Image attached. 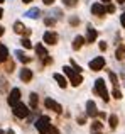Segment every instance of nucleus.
<instances>
[{
  "mask_svg": "<svg viewBox=\"0 0 125 134\" xmlns=\"http://www.w3.org/2000/svg\"><path fill=\"white\" fill-rule=\"evenodd\" d=\"M103 66H105V59H103L102 56H98V58H95V59L90 61V70H93V71H98V70H102Z\"/></svg>",
  "mask_w": 125,
  "mask_h": 134,
  "instance_id": "nucleus-5",
  "label": "nucleus"
},
{
  "mask_svg": "<svg viewBox=\"0 0 125 134\" xmlns=\"http://www.w3.org/2000/svg\"><path fill=\"white\" fill-rule=\"evenodd\" d=\"M71 66H73V70H74V71H78V73H81V68H79L78 65H76L74 61H71Z\"/></svg>",
  "mask_w": 125,
  "mask_h": 134,
  "instance_id": "nucleus-28",
  "label": "nucleus"
},
{
  "mask_svg": "<svg viewBox=\"0 0 125 134\" xmlns=\"http://www.w3.org/2000/svg\"><path fill=\"white\" fill-rule=\"evenodd\" d=\"M49 127H51V121H49V117H47V115H41V117L36 121V129L41 134H47Z\"/></svg>",
  "mask_w": 125,
  "mask_h": 134,
  "instance_id": "nucleus-2",
  "label": "nucleus"
},
{
  "mask_svg": "<svg viewBox=\"0 0 125 134\" xmlns=\"http://www.w3.org/2000/svg\"><path fill=\"white\" fill-rule=\"evenodd\" d=\"M15 56H17V59H19L20 63H29L30 61V58H29V56H26V53H24V51H15Z\"/></svg>",
  "mask_w": 125,
  "mask_h": 134,
  "instance_id": "nucleus-18",
  "label": "nucleus"
},
{
  "mask_svg": "<svg viewBox=\"0 0 125 134\" xmlns=\"http://www.w3.org/2000/svg\"><path fill=\"white\" fill-rule=\"evenodd\" d=\"M19 76H20V80H22V82H30V80H32V71H30L29 68H22Z\"/></svg>",
  "mask_w": 125,
  "mask_h": 134,
  "instance_id": "nucleus-12",
  "label": "nucleus"
},
{
  "mask_svg": "<svg viewBox=\"0 0 125 134\" xmlns=\"http://www.w3.org/2000/svg\"><path fill=\"white\" fill-rule=\"evenodd\" d=\"M54 80L58 82V85L61 87V88H66V85H68V82H66V78L63 75H59V73H54Z\"/></svg>",
  "mask_w": 125,
  "mask_h": 134,
  "instance_id": "nucleus-17",
  "label": "nucleus"
},
{
  "mask_svg": "<svg viewBox=\"0 0 125 134\" xmlns=\"http://www.w3.org/2000/svg\"><path fill=\"white\" fill-rule=\"evenodd\" d=\"M47 134H59V131H58L56 127H53V126H51V127H49V131H47Z\"/></svg>",
  "mask_w": 125,
  "mask_h": 134,
  "instance_id": "nucleus-29",
  "label": "nucleus"
},
{
  "mask_svg": "<svg viewBox=\"0 0 125 134\" xmlns=\"http://www.w3.org/2000/svg\"><path fill=\"white\" fill-rule=\"evenodd\" d=\"M0 134H5V132H3V131H2V129H0Z\"/></svg>",
  "mask_w": 125,
  "mask_h": 134,
  "instance_id": "nucleus-40",
  "label": "nucleus"
},
{
  "mask_svg": "<svg viewBox=\"0 0 125 134\" xmlns=\"http://www.w3.org/2000/svg\"><path fill=\"white\" fill-rule=\"evenodd\" d=\"M120 24H122V26L125 27V12L122 14V15H120Z\"/></svg>",
  "mask_w": 125,
  "mask_h": 134,
  "instance_id": "nucleus-30",
  "label": "nucleus"
},
{
  "mask_svg": "<svg viewBox=\"0 0 125 134\" xmlns=\"http://www.w3.org/2000/svg\"><path fill=\"white\" fill-rule=\"evenodd\" d=\"M14 115L15 117H19V119H24V117H27L29 115V109H27V105L26 104H15L14 105Z\"/></svg>",
  "mask_w": 125,
  "mask_h": 134,
  "instance_id": "nucleus-4",
  "label": "nucleus"
},
{
  "mask_svg": "<svg viewBox=\"0 0 125 134\" xmlns=\"http://www.w3.org/2000/svg\"><path fill=\"white\" fill-rule=\"evenodd\" d=\"M36 53H37V56H39L41 59H44V63H51V58L47 56V49L44 48L42 44H37L36 46Z\"/></svg>",
  "mask_w": 125,
  "mask_h": 134,
  "instance_id": "nucleus-7",
  "label": "nucleus"
},
{
  "mask_svg": "<svg viewBox=\"0 0 125 134\" xmlns=\"http://www.w3.org/2000/svg\"><path fill=\"white\" fill-rule=\"evenodd\" d=\"M44 43H47V44H56L58 43V34L56 32H53V31H47V32H44Z\"/></svg>",
  "mask_w": 125,
  "mask_h": 134,
  "instance_id": "nucleus-10",
  "label": "nucleus"
},
{
  "mask_svg": "<svg viewBox=\"0 0 125 134\" xmlns=\"http://www.w3.org/2000/svg\"><path fill=\"white\" fill-rule=\"evenodd\" d=\"M14 31H15L17 34H24V36H26V37H27V36H29V34H30V29H27V27L24 26L22 22H19V20H17L15 24H14Z\"/></svg>",
  "mask_w": 125,
  "mask_h": 134,
  "instance_id": "nucleus-9",
  "label": "nucleus"
},
{
  "mask_svg": "<svg viewBox=\"0 0 125 134\" xmlns=\"http://www.w3.org/2000/svg\"><path fill=\"white\" fill-rule=\"evenodd\" d=\"M107 12H110V14L115 12V7H113V5H108V7H107Z\"/></svg>",
  "mask_w": 125,
  "mask_h": 134,
  "instance_id": "nucleus-31",
  "label": "nucleus"
},
{
  "mask_svg": "<svg viewBox=\"0 0 125 134\" xmlns=\"http://www.w3.org/2000/svg\"><path fill=\"white\" fill-rule=\"evenodd\" d=\"M0 3H3V0H0Z\"/></svg>",
  "mask_w": 125,
  "mask_h": 134,
  "instance_id": "nucleus-41",
  "label": "nucleus"
},
{
  "mask_svg": "<svg viewBox=\"0 0 125 134\" xmlns=\"http://www.w3.org/2000/svg\"><path fill=\"white\" fill-rule=\"evenodd\" d=\"M20 43H22V46H24V48H26V49H29V48H32V44H30V41H29V39H27V37H24V39H22V41H20Z\"/></svg>",
  "mask_w": 125,
  "mask_h": 134,
  "instance_id": "nucleus-24",
  "label": "nucleus"
},
{
  "mask_svg": "<svg viewBox=\"0 0 125 134\" xmlns=\"http://www.w3.org/2000/svg\"><path fill=\"white\" fill-rule=\"evenodd\" d=\"M64 2V5H68V7H74L76 3H78V0H63Z\"/></svg>",
  "mask_w": 125,
  "mask_h": 134,
  "instance_id": "nucleus-26",
  "label": "nucleus"
},
{
  "mask_svg": "<svg viewBox=\"0 0 125 134\" xmlns=\"http://www.w3.org/2000/svg\"><path fill=\"white\" fill-rule=\"evenodd\" d=\"M26 15L29 17V19H37V17L41 15V10L37 9V7H32L30 10H27V12H26Z\"/></svg>",
  "mask_w": 125,
  "mask_h": 134,
  "instance_id": "nucleus-15",
  "label": "nucleus"
},
{
  "mask_svg": "<svg viewBox=\"0 0 125 134\" xmlns=\"http://www.w3.org/2000/svg\"><path fill=\"white\" fill-rule=\"evenodd\" d=\"M113 97H115V98H122V92H120L118 88H115V90H113Z\"/></svg>",
  "mask_w": 125,
  "mask_h": 134,
  "instance_id": "nucleus-27",
  "label": "nucleus"
},
{
  "mask_svg": "<svg viewBox=\"0 0 125 134\" xmlns=\"http://www.w3.org/2000/svg\"><path fill=\"white\" fill-rule=\"evenodd\" d=\"M46 24H47V26H53V24H54V19H46Z\"/></svg>",
  "mask_w": 125,
  "mask_h": 134,
  "instance_id": "nucleus-32",
  "label": "nucleus"
},
{
  "mask_svg": "<svg viewBox=\"0 0 125 134\" xmlns=\"http://www.w3.org/2000/svg\"><path fill=\"white\" fill-rule=\"evenodd\" d=\"M83 43H85V37L83 36H76L74 41H73V49H79L83 46Z\"/></svg>",
  "mask_w": 125,
  "mask_h": 134,
  "instance_id": "nucleus-19",
  "label": "nucleus"
},
{
  "mask_svg": "<svg viewBox=\"0 0 125 134\" xmlns=\"http://www.w3.org/2000/svg\"><path fill=\"white\" fill-rule=\"evenodd\" d=\"M102 2H105V3H107V2H112V0H102Z\"/></svg>",
  "mask_w": 125,
  "mask_h": 134,
  "instance_id": "nucleus-39",
  "label": "nucleus"
},
{
  "mask_svg": "<svg viewBox=\"0 0 125 134\" xmlns=\"http://www.w3.org/2000/svg\"><path fill=\"white\" fill-rule=\"evenodd\" d=\"M7 58H9V49H7V46L0 44V63H5Z\"/></svg>",
  "mask_w": 125,
  "mask_h": 134,
  "instance_id": "nucleus-14",
  "label": "nucleus"
},
{
  "mask_svg": "<svg viewBox=\"0 0 125 134\" xmlns=\"http://www.w3.org/2000/svg\"><path fill=\"white\" fill-rule=\"evenodd\" d=\"M100 129H102V122H100V121H95V122H93V126H91V131L93 132H96V131L100 132Z\"/></svg>",
  "mask_w": 125,
  "mask_h": 134,
  "instance_id": "nucleus-23",
  "label": "nucleus"
},
{
  "mask_svg": "<svg viewBox=\"0 0 125 134\" xmlns=\"http://www.w3.org/2000/svg\"><path fill=\"white\" fill-rule=\"evenodd\" d=\"M63 70H64L66 76L69 78V82H71V85H73V87H78V85H81V83H83V76L79 75L78 71H74L71 66H64Z\"/></svg>",
  "mask_w": 125,
  "mask_h": 134,
  "instance_id": "nucleus-1",
  "label": "nucleus"
},
{
  "mask_svg": "<svg viewBox=\"0 0 125 134\" xmlns=\"http://www.w3.org/2000/svg\"><path fill=\"white\" fill-rule=\"evenodd\" d=\"M108 124H110V129H115L117 124H118V117H117L115 114H112V115L108 117Z\"/></svg>",
  "mask_w": 125,
  "mask_h": 134,
  "instance_id": "nucleus-21",
  "label": "nucleus"
},
{
  "mask_svg": "<svg viewBox=\"0 0 125 134\" xmlns=\"http://www.w3.org/2000/svg\"><path fill=\"white\" fill-rule=\"evenodd\" d=\"M29 100H30V107L36 109V107H37V102H39V98H37V93H30Z\"/></svg>",
  "mask_w": 125,
  "mask_h": 134,
  "instance_id": "nucleus-22",
  "label": "nucleus"
},
{
  "mask_svg": "<svg viewBox=\"0 0 125 134\" xmlns=\"http://www.w3.org/2000/svg\"><path fill=\"white\" fill-rule=\"evenodd\" d=\"M2 15H3V10H2V9H0V19H2Z\"/></svg>",
  "mask_w": 125,
  "mask_h": 134,
  "instance_id": "nucleus-36",
  "label": "nucleus"
},
{
  "mask_svg": "<svg viewBox=\"0 0 125 134\" xmlns=\"http://www.w3.org/2000/svg\"><path fill=\"white\" fill-rule=\"evenodd\" d=\"M22 2H24V3H30V2H32V0H22Z\"/></svg>",
  "mask_w": 125,
  "mask_h": 134,
  "instance_id": "nucleus-35",
  "label": "nucleus"
},
{
  "mask_svg": "<svg viewBox=\"0 0 125 134\" xmlns=\"http://www.w3.org/2000/svg\"><path fill=\"white\" fill-rule=\"evenodd\" d=\"M100 49H102V51H105V49H107V43H100Z\"/></svg>",
  "mask_w": 125,
  "mask_h": 134,
  "instance_id": "nucleus-33",
  "label": "nucleus"
},
{
  "mask_svg": "<svg viewBox=\"0 0 125 134\" xmlns=\"http://www.w3.org/2000/svg\"><path fill=\"white\" fill-rule=\"evenodd\" d=\"M86 114L91 115V117H95V115H96V105H95V102H93V100L86 102Z\"/></svg>",
  "mask_w": 125,
  "mask_h": 134,
  "instance_id": "nucleus-13",
  "label": "nucleus"
},
{
  "mask_svg": "<svg viewBox=\"0 0 125 134\" xmlns=\"http://www.w3.org/2000/svg\"><path fill=\"white\" fill-rule=\"evenodd\" d=\"M9 105H15V104H19L20 102V90L19 88H12V92H10V95H9Z\"/></svg>",
  "mask_w": 125,
  "mask_h": 134,
  "instance_id": "nucleus-6",
  "label": "nucleus"
},
{
  "mask_svg": "<svg viewBox=\"0 0 125 134\" xmlns=\"http://www.w3.org/2000/svg\"><path fill=\"white\" fill-rule=\"evenodd\" d=\"M2 34H3V27H0V36H2Z\"/></svg>",
  "mask_w": 125,
  "mask_h": 134,
  "instance_id": "nucleus-37",
  "label": "nucleus"
},
{
  "mask_svg": "<svg viewBox=\"0 0 125 134\" xmlns=\"http://www.w3.org/2000/svg\"><path fill=\"white\" fill-rule=\"evenodd\" d=\"M117 2H118V3H123V2H125V0H117Z\"/></svg>",
  "mask_w": 125,
  "mask_h": 134,
  "instance_id": "nucleus-38",
  "label": "nucleus"
},
{
  "mask_svg": "<svg viewBox=\"0 0 125 134\" xmlns=\"http://www.w3.org/2000/svg\"><path fill=\"white\" fill-rule=\"evenodd\" d=\"M95 90H96V93H98L105 102H108V100H110V97H108V90H107V85H105V82H103L102 78H98V80L95 82Z\"/></svg>",
  "mask_w": 125,
  "mask_h": 134,
  "instance_id": "nucleus-3",
  "label": "nucleus"
},
{
  "mask_svg": "<svg viewBox=\"0 0 125 134\" xmlns=\"http://www.w3.org/2000/svg\"><path fill=\"white\" fill-rule=\"evenodd\" d=\"M44 105H46L47 109H51V110H54L56 114H61V110H63L61 105L58 104V102H54L53 98H46V100H44Z\"/></svg>",
  "mask_w": 125,
  "mask_h": 134,
  "instance_id": "nucleus-8",
  "label": "nucleus"
},
{
  "mask_svg": "<svg viewBox=\"0 0 125 134\" xmlns=\"http://www.w3.org/2000/svg\"><path fill=\"white\" fill-rule=\"evenodd\" d=\"M91 12H93V15H105L107 14V7H103L102 3H93L91 5Z\"/></svg>",
  "mask_w": 125,
  "mask_h": 134,
  "instance_id": "nucleus-11",
  "label": "nucleus"
},
{
  "mask_svg": "<svg viewBox=\"0 0 125 134\" xmlns=\"http://www.w3.org/2000/svg\"><path fill=\"white\" fill-rule=\"evenodd\" d=\"M115 56H117V59H123V58H125V46H123V44H120L118 48H117Z\"/></svg>",
  "mask_w": 125,
  "mask_h": 134,
  "instance_id": "nucleus-20",
  "label": "nucleus"
},
{
  "mask_svg": "<svg viewBox=\"0 0 125 134\" xmlns=\"http://www.w3.org/2000/svg\"><path fill=\"white\" fill-rule=\"evenodd\" d=\"M96 39V31L91 26H88V36H86V43H95Z\"/></svg>",
  "mask_w": 125,
  "mask_h": 134,
  "instance_id": "nucleus-16",
  "label": "nucleus"
},
{
  "mask_svg": "<svg viewBox=\"0 0 125 134\" xmlns=\"http://www.w3.org/2000/svg\"><path fill=\"white\" fill-rule=\"evenodd\" d=\"M110 82H112L113 87L117 88V85H118V83H117V75H115V73H112V71H110Z\"/></svg>",
  "mask_w": 125,
  "mask_h": 134,
  "instance_id": "nucleus-25",
  "label": "nucleus"
},
{
  "mask_svg": "<svg viewBox=\"0 0 125 134\" xmlns=\"http://www.w3.org/2000/svg\"><path fill=\"white\" fill-rule=\"evenodd\" d=\"M42 2H44V3H46V5H51V3H53V2H54V0H42Z\"/></svg>",
  "mask_w": 125,
  "mask_h": 134,
  "instance_id": "nucleus-34",
  "label": "nucleus"
}]
</instances>
